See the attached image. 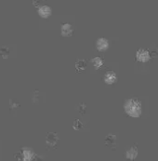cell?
Listing matches in <instances>:
<instances>
[{"instance_id":"4","label":"cell","mask_w":158,"mask_h":161,"mask_svg":"<svg viewBox=\"0 0 158 161\" xmlns=\"http://www.w3.org/2000/svg\"><path fill=\"white\" fill-rule=\"evenodd\" d=\"M59 142V137L55 132H49L46 137V144L47 148H56Z\"/></svg>"},{"instance_id":"7","label":"cell","mask_w":158,"mask_h":161,"mask_svg":"<svg viewBox=\"0 0 158 161\" xmlns=\"http://www.w3.org/2000/svg\"><path fill=\"white\" fill-rule=\"evenodd\" d=\"M37 13H38V15L41 18L46 19V18H48L52 14V9H51L50 7L46 6V5H44V6L40 7L39 8H37Z\"/></svg>"},{"instance_id":"9","label":"cell","mask_w":158,"mask_h":161,"mask_svg":"<svg viewBox=\"0 0 158 161\" xmlns=\"http://www.w3.org/2000/svg\"><path fill=\"white\" fill-rule=\"evenodd\" d=\"M105 145H107L108 147L112 148V149H115L116 147V136L113 135V134H108L105 138Z\"/></svg>"},{"instance_id":"2","label":"cell","mask_w":158,"mask_h":161,"mask_svg":"<svg viewBox=\"0 0 158 161\" xmlns=\"http://www.w3.org/2000/svg\"><path fill=\"white\" fill-rule=\"evenodd\" d=\"M17 155H19L18 160L22 161H33L35 158V151L30 147H23Z\"/></svg>"},{"instance_id":"6","label":"cell","mask_w":158,"mask_h":161,"mask_svg":"<svg viewBox=\"0 0 158 161\" xmlns=\"http://www.w3.org/2000/svg\"><path fill=\"white\" fill-rule=\"evenodd\" d=\"M117 80V75L113 71H108L103 76V81L108 85H113Z\"/></svg>"},{"instance_id":"8","label":"cell","mask_w":158,"mask_h":161,"mask_svg":"<svg viewBox=\"0 0 158 161\" xmlns=\"http://www.w3.org/2000/svg\"><path fill=\"white\" fill-rule=\"evenodd\" d=\"M73 32H74V28H73L72 24H70V23H64V24L62 25L61 33H62V36H64V37H70V36H72Z\"/></svg>"},{"instance_id":"14","label":"cell","mask_w":158,"mask_h":161,"mask_svg":"<svg viewBox=\"0 0 158 161\" xmlns=\"http://www.w3.org/2000/svg\"><path fill=\"white\" fill-rule=\"evenodd\" d=\"M45 2L46 0H33V5H34L35 8H39L40 7L44 6V3H45Z\"/></svg>"},{"instance_id":"11","label":"cell","mask_w":158,"mask_h":161,"mask_svg":"<svg viewBox=\"0 0 158 161\" xmlns=\"http://www.w3.org/2000/svg\"><path fill=\"white\" fill-rule=\"evenodd\" d=\"M87 68V61L86 60H78L75 64V69L78 73L85 71Z\"/></svg>"},{"instance_id":"13","label":"cell","mask_w":158,"mask_h":161,"mask_svg":"<svg viewBox=\"0 0 158 161\" xmlns=\"http://www.w3.org/2000/svg\"><path fill=\"white\" fill-rule=\"evenodd\" d=\"M83 127H84V126H83V123H82L79 119H75V120L74 121V123H73V128H74V130H81Z\"/></svg>"},{"instance_id":"10","label":"cell","mask_w":158,"mask_h":161,"mask_svg":"<svg viewBox=\"0 0 158 161\" xmlns=\"http://www.w3.org/2000/svg\"><path fill=\"white\" fill-rule=\"evenodd\" d=\"M138 157V149L135 145L132 146L129 150L127 151V154H126V158L129 160H134L136 158Z\"/></svg>"},{"instance_id":"1","label":"cell","mask_w":158,"mask_h":161,"mask_svg":"<svg viewBox=\"0 0 158 161\" xmlns=\"http://www.w3.org/2000/svg\"><path fill=\"white\" fill-rule=\"evenodd\" d=\"M124 110L127 115L131 117H139L142 113L140 103L137 99H128L124 103Z\"/></svg>"},{"instance_id":"12","label":"cell","mask_w":158,"mask_h":161,"mask_svg":"<svg viewBox=\"0 0 158 161\" xmlns=\"http://www.w3.org/2000/svg\"><path fill=\"white\" fill-rule=\"evenodd\" d=\"M91 63L93 64V66H94L95 70H99L102 65H103V64H104L103 60H102L101 58H100V57H95V58H93V59L91 60Z\"/></svg>"},{"instance_id":"5","label":"cell","mask_w":158,"mask_h":161,"mask_svg":"<svg viewBox=\"0 0 158 161\" xmlns=\"http://www.w3.org/2000/svg\"><path fill=\"white\" fill-rule=\"evenodd\" d=\"M96 48L101 51V52H103V51H106L108 48H109V42H108V39L104 38V37H101L99 38L97 41H96Z\"/></svg>"},{"instance_id":"3","label":"cell","mask_w":158,"mask_h":161,"mask_svg":"<svg viewBox=\"0 0 158 161\" xmlns=\"http://www.w3.org/2000/svg\"><path fill=\"white\" fill-rule=\"evenodd\" d=\"M136 60L139 63H148L151 60L150 52L144 48H139L136 52Z\"/></svg>"}]
</instances>
